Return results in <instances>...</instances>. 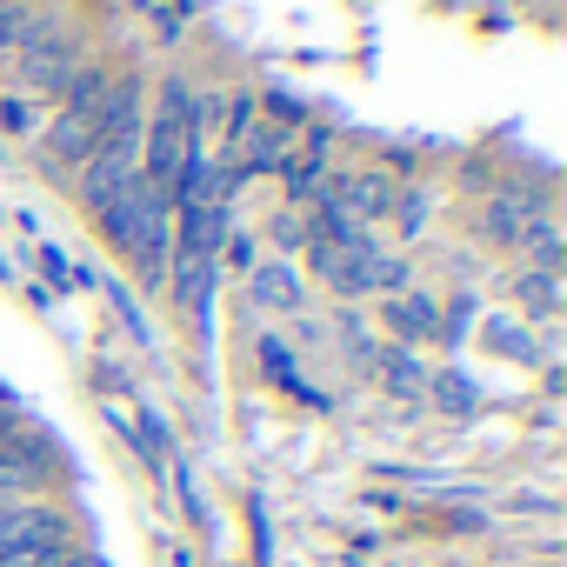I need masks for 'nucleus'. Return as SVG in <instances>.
<instances>
[{"label": "nucleus", "instance_id": "nucleus-1", "mask_svg": "<svg viewBox=\"0 0 567 567\" xmlns=\"http://www.w3.org/2000/svg\"><path fill=\"white\" fill-rule=\"evenodd\" d=\"M94 220H101V234L127 254V267L147 280V288H161V280H167V260H174V200H167L161 187L134 181V187H127L114 207H101Z\"/></svg>", "mask_w": 567, "mask_h": 567}, {"label": "nucleus", "instance_id": "nucleus-2", "mask_svg": "<svg viewBox=\"0 0 567 567\" xmlns=\"http://www.w3.org/2000/svg\"><path fill=\"white\" fill-rule=\"evenodd\" d=\"M74 547V520L54 501H0V567H41Z\"/></svg>", "mask_w": 567, "mask_h": 567}, {"label": "nucleus", "instance_id": "nucleus-3", "mask_svg": "<svg viewBox=\"0 0 567 567\" xmlns=\"http://www.w3.org/2000/svg\"><path fill=\"white\" fill-rule=\"evenodd\" d=\"M134 181H141V127H134V134H107V141L81 161L74 194H81L87 214H101V207H114Z\"/></svg>", "mask_w": 567, "mask_h": 567}, {"label": "nucleus", "instance_id": "nucleus-4", "mask_svg": "<svg viewBox=\"0 0 567 567\" xmlns=\"http://www.w3.org/2000/svg\"><path fill=\"white\" fill-rule=\"evenodd\" d=\"M14 68H21V87H34V94H68V87H74V74L87 68V54H81V41H74V34H54V28H48V34H41Z\"/></svg>", "mask_w": 567, "mask_h": 567}, {"label": "nucleus", "instance_id": "nucleus-5", "mask_svg": "<svg viewBox=\"0 0 567 567\" xmlns=\"http://www.w3.org/2000/svg\"><path fill=\"white\" fill-rule=\"evenodd\" d=\"M247 301L267 308V315H301V301H308L301 267L295 260H260V267H247Z\"/></svg>", "mask_w": 567, "mask_h": 567}, {"label": "nucleus", "instance_id": "nucleus-6", "mask_svg": "<svg viewBox=\"0 0 567 567\" xmlns=\"http://www.w3.org/2000/svg\"><path fill=\"white\" fill-rule=\"evenodd\" d=\"M540 214H547V200H540V194H527V187H501V194L487 200V220H481V227H487V240H494V247H520V240H527V227H534Z\"/></svg>", "mask_w": 567, "mask_h": 567}, {"label": "nucleus", "instance_id": "nucleus-7", "mask_svg": "<svg viewBox=\"0 0 567 567\" xmlns=\"http://www.w3.org/2000/svg\"><path fill=\"white\" fill-rule=\"evenodd\" d=\"M381 321H388V341H394V348H408V354H414V348H427V341H441V308H434L421 288L394 295Z\"/></svg>", "mask_w": 567, "mask_h": 567}, {"label": "nucleus", "instance_id": "nucleus-8", "mask_svg": "<svg viewBox=\"0 0 567 567\" xmlns=\"http://www.w3.org/2000/svg\"><path fill=\"white\" fill-rule=\"evenodd\" d=\"M41 481H48L41 441H28V434H8V441H0V501H34Z\"/></svg>", "mask_w": 567, "mask_h": 567}, {"label": "nucleus", "instance_id": "nucleus-9", "mask_svg": "<svg viewBox=\"0 0 567 567\" xmlns=\"http://www.w3.org/2000/svg\"><path fill=\"white\" fill-rule=\"evenodd\" d=\"M328 207H341L348 220H354V214H361V220H388L394 187H388L381 174H341V181H334V194H328Z\"/></svg>", "mask_w": 567, "mask_h": 567}, {"label": "nucleus", "instance_id": "nucleus-10", "mask_svg": "<svg viewBox=\"0 0 567 567\" xmlns=\"http://www.w3.org/2000/svg\"><path fill=\"white\" fill-rule=\"evenodd\" d=\"M54 21L48 14H34V0H21V8H0V68H14L41 34H48Z\"/></svg>", "mask_w": 567, "mask_h": 567}, {"label": "nucleus", "instance_id": "nucleus-11", "mask_svg": "<svg viewBox=\"0 0 567 567\" xmlns=\"http://www.w3.org/2000/svg\"><path fill=\"white\" fill-rule=\"evenodd\" d=\"M381 368H388V388H394V394H421V388H427V368H421L408 348H394V341L381 348Z\"/></svg>", "mask_w": 567, "mask_h": 567}, {"label": "nucleus", "instance_id": "nucleus-12", "mask_svg": "<svg viewBox=\"0 0 567 567\" xmlns=\"http://www.w3.org/2000/svg\"><path fill=\"white\" fill-rule=\"evenodd\" d=\"M388 220H394V227H401V234L414 240V234L427 227V194H414V187H408V194H394V207H388Z\"/></svg>", "mask_w": 567, "mask_h": 567}, {"label": "nucleus", "instance_id": "nucleus-13", "mask_svg": "<svg viewBox=\"0 0 567 567\" xmlns=\"http://www.w3.org/2000/svg\"><path fill=\"white\" fill-rule=\"evenodd\" d=\"M427 381H434V401H441L447 414H467V408L481 401V394H474V381H461V374H427Z\"/></svg>", "mask_w": 567, "mask_h": 567}, {"label": "nucleus", "instance_id": "nucleus-14", "mask_svg": "<svg viewBox=\"0 0 567 567\" xmlns=\"http://www.w3.org/2000/svg\"><path fill=\"white\" fill-rule=\"evenodd\" d=\"M274 240H280V247H295V240H315V220H295V214H280V220H274Z\"/></svg>", "mask_w": 567, "mask_h": 567}, {"label": "nucleus", "instance_id": "nucleus-15", "mask_svg": "<svg viewBox=\"0 0 567 567\" xmlns=\"http://www.w3.org/2000/svg\"><path fill=\"white\" fill-rule=\"evenodd\" d=\"M41 567H81V554L68 547V554H54V560H41Z\"/></svg>", "mask_w": 567, "mask_h": 567}, {"label": "nucleus", "instance_id": "nucleus-16", "mask_svg": "<svg viewBox=\"0 0 567 567\" xmlns=\"http://www.w3.org/2000/svg\"><path fill=\"white\" fill-rule=\"evenodd\" d=\"M8 434H14V414H8V408H0V441H8Z\"/></svg>", "mask_w": 567, "mask_h": 567}, {"label": "nucleus", "instance_id": "nucleus-17", "mask_svg": "<svg viewBox=\"0 0 567 567\" xmlns=\"http://www.w3.org/2000/svg\"><path fill=\"white\" fill-rule=\"evenodd\" d=\"M0 8H21V0H0Z\"/></svg>", "mask_w": 567, "mask_h": 567}]
</instances>
